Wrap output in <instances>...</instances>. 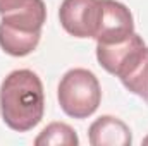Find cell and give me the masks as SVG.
Returning a JSON list of instances; mask_svg holds the SVG:
<instances>
[{
    "mask_svg": "<svg viewBox=\"0 0 148 146\" xmlns=\"http://www.w3.org/2000/svg\"><path fill=\"white\" fill-rule=\"evenodd\" d=\"M26 0H0V14H7L17 7H21Z\"/></svg>",
    "mask_w": 148,
    "mask_h": 146,
    "instance_id": "cell-10",
    "label": "cell"
},
{
    "mask_svg": "<svg viewBox=\"0 0 148 146\" xmlns=\"http://www.w3.org/2000/svg\"><path fill=\"white\" fill-rule=\"evenodd\" d=\"M143 145H147V146H148V136L145 138V139H143Z\"/></svg>",
    "mask_w": 148,
    "mask_h": 146,
    "instance_id": "cell-11",
    "label": "cell"
},
{
    "mask_svg": "<svg viewBox=\"0 0 148 146\" xmlns=\"http://www.w3.org/2000/svg\"><path fill=\"white\" fill-rule=\"evenodd\" d=\"M134 33L131 10L115 0H102V16L93 40L100 45H114L124 41Z\"/></svg>",
    "mask_w": 148,
    "mask_h": 146,
    "instance_id": "cell-5",
    "label": "cell"
},
{
    "mask_svg": "<svg viewBox=\"0 0 148 146\" xmlns=\"http://www.w3.org/2000/svg\"><path fill=\"white\" fill-rule=\"evenodd\" d=\"M0 113L5 126L16 132H28L36 127L45 113V93L38 74L29 69H17L3 79Z\"/></svg>",
    "mask_w": 148,
    "mask_h": 146,
    "instance_id": "cell-1",
    "label": "cell"
},
{
    "mask_svg": "<svg viewBox=\"0 0 148 146\" xmlns=\"http://www.w3.org/2000/svg\"><path fill=\"white\" fill-rule=\"evenodd\" d=\"M91 146H129L133 143L131 129L117 117L102 115L88 129Z\"/></svg>",
    "mask_w": 148,
    "mask_h": 146,
    "instance_id": "cell-6",
    "label": "cell"
},
{
    "mask_svg": "<svg viewBox=\"0 0 148 146\" xmlns=\"http://www.w3.org/2000/svg\"><path fill=\"white\" fill-rule=\"evenodd\" d=\"M47 21L43 0H26L21 7L2 14L0 46L12 57L29 55L40 43L41 28Z\"/></svg>",
    "mask_w": 148,
    "mask_h": 146,
    "instance_id": "cell-2",
    "label": "cell"
},
{
    "mask_svg": "<svg viewBox=\"0 0 148 146\" xmlns=\"http://www.w3.org/2000/svg\"><path fill=\"white\" fill-rule=\"evenodd\" d=\"M102 16V0H64L59 9L60 26L74 38H95Z\"/></svg>",
    "mask_w": 148,
    "mask_h": 146,
    "instance_id": "cell-4",
    "label": "cell"
},
{
    "mask_svg": "<svg viewBox=\"0 0 148 146\" xmlns=\"http://www.w3.org/2000/svg\"><path fill=\"white\" fill-rule=\"evenodd\" d=\"M143 45L145 43H143L141 36L136 35V33H133L124 41H119V43H114V45H100V43H97V59H98L100 65L107 72L117 76L121 67L127 62V59Z\"/></svg>",
    "mask_w": 148,
    "mask_h": 146,
    "instance_id": "cell-8",
    "label": "cell"
},
{
    "mask_svg": "<svg viewBox=\"0 0 148 146\" xmlns=\"http://www.w3.org/2000/svg\"><path fill=\"white\" fill-rule=\"evenodd\" d=\"M59 105L73 119H88L102 102L98 77L88 69H71L64 74L57 88Z\"/></svg>",
    "mask_w": 148,
    "mask_h": 146,
    "instance_id": "cell-3",
    "label": "cell"
},
{
    "mask_svg": "<svg viewBox=\"0 0 148 146\" xmlns=\"http://www.w3.org/2000/svg\"><path fill=\"white\" fill-rule=\"evenodd\" d=\"M117 77L127 91L148 102V46H140L121 67Z\"/></svg>",
    "mask_w": 148,
    "mask_h": 146,
    "instance_id": "cell-7",
    "label": "cell"
},
{
    "mask_svg": "<svg viewBox=\"0 0 148 146\" xmlns=\"http://www.w3.org/2000/svg\"><path fill=\"white\" fill-rule=\"evenodd\" d=\"M36 146H50V145H62V146H77L79 138L71 126L64 122H52L48 124L35 139Z\"/></svg>",
    "mask_w": 148,
    "mask_h": 146,
    "instance_id": "cell-9",
    "label": "cell"
}]
</instances>
